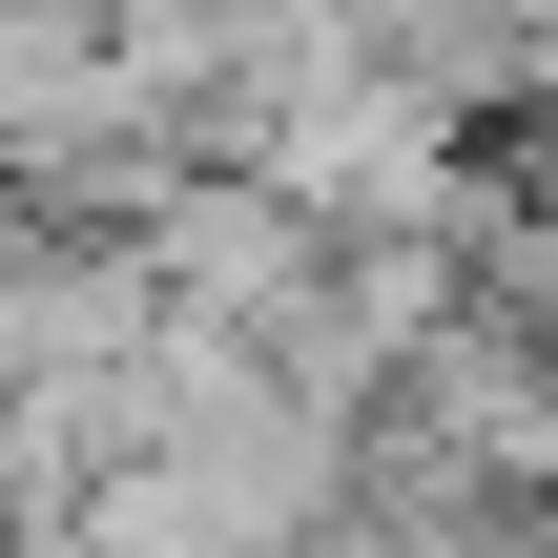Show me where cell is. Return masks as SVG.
<instances>
[{
  "mask_svg": "<svg viewBox=\"0 0 558 558\" xmlns=\"http://www.w3.org/2000/svg\"><path fill=\"white\" fill-rule=\"evenodd\" d=\"M83 41H104V83H124V124H207L228 83H248V41H269V0H83Z\"/></svg>",
  "mask_w": 558,
  "mask_h": 558,
  "instance_id": "cell-1",
  "label": "cell"
},
{
  "mask_svg": "<svg viewBox=\"0 0 558 558\" xmlns=\"http://www.w3.org/2000/svg\"><path fill=\"white\" fill-rule=\"evenodd\" d=\"M0 269H21V207H0Z\"/></svg>",
  "mask_w": 558,
  "mask_h": 558,
  "instance_id": "cell-2",
  "label": "cell"
}]
</instances>
